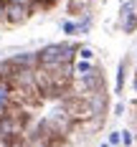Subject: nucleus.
<instances>
[{
  "mask_svg": "<svg viewBox=\"0 0 137 147\" xmlns=\"http://www.w3.org/2000/svg\"><path fill=\"white\" fill-rule=\"evenodd\" d=\"M26 122H28V117H26L23 112L8 109V112L0 117V140L8 142V140H13L18 134H23V124H26Z\"/></svg>",
  "mask_w": 137,
  "mask_h": 147,
  "instance_id": "obj_2",
  "label": "nucleus"
},
{
  "mask_svg": "<svg viewBox=\"0 0 137 147\" xmlns=\"http://www.w3.org/2000/svg\"><path fill=\"white\" fill-rule=\"evenodd\" d=\"M20 3H26V0H20Z\"/></svg>",
  "mask_w": 137,
  "mask_h": 147,
  "instance_id": "obj_19",
  "label": "nucleus"
},
{
  "mask_svg": "<svg viewBox=\"0 0 137 147\" xmlns=\"http://www.w3.org/2000/svg\"><path fill=\"white\" fill-rule=\"evenodd\" d=\"M5 147H30V145H28V140H26L23 134H18V137H13V140H8Z\"/></svg>",
  "mask_w": 137,
  "mask_h": 147,
  "instance_id": "obj_8",
  "label": "nucleus"
},
{
  "mask_svg": "<svg viewBox=\"0 0 137 147\" xmlns=\"http://www.w3.org/2000/svg\"><path fill=\"white\" fill-rule=\"evenodd\" d=\"M5 8H8V0H0V20H5Z\"/></svg>",
  "mask_w": 137,
  "mask_h": 147,
  "instance_id": "obj_15",
  "label": "nucleus"
},
{
  "mask_svg": "<svg viewBox=\"0 0 137 147\" xmlns=\"http://www.w3.org/2000/svg\"><path fill=\"white\" fill-rule=\"evenodd\" d=\"M127 66H130V59H122V61H119V66H117V79H114V96H122V91H124Z\"/></svg>",
  "mask_w": 137,
  "mask_h": 147,
  "instance_id": "obj_6",
  "label": "nucleus"
},
{
  "mask_svg": "<svg viewBox=\"0 0 137 147\" xmlns=\"http://www.w3.org/2000/svg\"><path fill=\"white\" fill-rule=\"evenodd\" d=\"M36 56H38V66L43 71H53V69H61L63 63H74L76 46H71V43H51V46H43L41 51H36Z\"/></svg>",
  "mask_w": 137,
  "mask_h": 147,
  "instance_id": "obj_1",
  "label": "nucleus"
},
{
  "mask_svg": "<svg viewBox=\"0 0 137 147\" xmlns=\"http://www.w3.org/2000/svg\"><path fill=\"white\" fill-rule=\"evenodd\" d=\"M59 0H36V5H41V8H51V5H56Z\"/></svg>",
  "mask_w": 137,
  "mask_h": 147,
  "instance_id": "obj_13",
  "label": "nucleus"
},
{
  "mask_svg": "<svg viewBox=\"0 0 137 147\" xmlns=\"http://www.w3.org/2000/svg\"><path fill=\"white\" fill-rule=\"evenodd\" d=\"M99 147H109V145H107V142H104V145H99Z\"/></svg>",
  "mask_w": 137,
  "mask_h": 147,
  "instance_id": "obj_17",
  "label": "nucleus"
},
{
  "mask_svg": "<svg viewBox=\"0 0 137 147\" xmlns=\"http://www.w3.org/2000/svg\"><path fill=\"white\" fill-rule=\"evenodd\" d=\"M76 51H79L81 61H91V59H94V48H91V46H79Z\"/></svg>",
  "mask_w": 137,
  "mask_h": 147,
  "instance_id": "obj_9",
  "label": "nucleus"
},
{
  "mask_svg": "<svg viewBox=\"0 0 137 147\" xmlns=\"http://www.w3.org/2000/svg\"><path fill=\"white\" fill-rule=\"evenodd\" d=\"M132 89H135V91H137V76H135V81H132Z\"/></svg>",
  "mask_w": 137,
  "mask_h": 147,
  "instance_id": "obj_16",
  "label": "nucleus"
},
{
  "mask_svg": "<svg viewBox=\"0 0 137 147\" xmlns=\"http://www.w3.org/2000/svg\"><path fill=\"white\" fill-rule=\"evenodd\" d=\"M132 140H135V137H132V132H130V129H122V145L130 147V145H132Z\"/></svg>",
  "mask_w": 137,
  "mask_h": 147,
  "instance_id": "obj_12",
  "label": "nucleus"
},
{
  "mask_svg": "<svg viewBox=\"0 0 137 147\" xmlns=\"http://www.w3.org/2000/svg\"><path fill=\"white\" fill-rule=\"evenodd\" d=\"M135 33H137V30H135ZM135 41H137V36H135Z\"/></svg>",
  "mask_w": 137,
  "mask_h": 147,
  "instance_id": "obj_18",
  "label": "nucleus"
},
{
  "mask_svg": "<svg viewBox=\"0 0 137 147\" xmlns=\"http://www.w3.org/2000/svg\"><path fill=\"white\" fill-rule=\"evenodd\" d=\"M30 18V5L28 3H20V0H8V8H5V23L10 26H20Z\"/></svg>",
  "mask_w": 137,
  "mask_h": 147,
  "instance_id": "obj_3",
  "label": "nucleus"
},
{
  "mask_svg": "<svg viewBox=\"0 0 137 147\" xmlns=\"http://www.w3.org/2000/svg\"><path fill=\"white\" fill-rule=\"evenodd\" d=\"M97 69L91 61H79V63H74V71H76V76H86V74H91Z\"/></svg>",
  "mask_w": 137,
  "mask_h": 147,
  "instance_id": "obj_7",
  "label": "nucleus"
},
{
  "mask_svg": "<svg viewBox=\"0 0 137 147\" xmlns=\"http://www.w3.org/2000/svg\"><path fill=\"white\" fill-rule=\"evenodd\" d=\"M122 114H124V104L117 102V104H114V117H122Z\"/></svg>",
  "mask_w": 137,
  "mask_h": 147,
  "instance_id": "obj_14",
  "label": "nucleus"
},
{
  "mask_svg": "<svg viewBox=\"0 0 137 147\" xmlns=\"http://www.w3.org/2000/svg\"><path fill=\"white\" fill-rule=\"evenodd\" d=\"M61 28H63L66 36H76V20H63V23H61Z\"/></svg>",
  "mask_w": 137,
  "mask_h": 147,
  "instance_id": "obj_11",
  "label": "nucleus"
},
{
  "mask_svg": "<svg viewBox=\"0 0 137 147\" xmlns=\"http://www.w3.org/2000/svg\"><path fill=\"white\" fill-rule=\"evenodd\" d=\"M10 102H13V84L8 76H0V117L10 109Z\"/></svg>",
  "mask_w": 137,
  "mask_h": 147,
  "instance_id": "obj_5",
  "label": "nucleus"
},
{
  "mask_svg": "<svg viewBox=\"0 0 137 147\" xmlns=\"http://www.w3.org/2000/svg\"><path fill=\"white\" fill-rule=\"evenodd\" d=\"M79 81H81V89L86 91V94H102L104 91V76L99 69H94L91 74L86 76H79Z\"/></svg>",
  "mask_w": 137,
  "mask_h": 147,
  "instance_id": "obj_4",
  "label": "nucleus"
},
{
  "mask_svg": "<svg viewBox=\"0 0 137 147\" xmlns=\"http://www.w3.org/2000/svg\"><path fill=\"white\" fill-rule=\"evenodd\" d=\"M107 145H109V147H119V145H122V132H117V129H114V132H109Z\"/></svg>",
  "mask_w": 137,
  "mask_h": 147,
  "instance_id": "obj_10",
  "label": "nucleus"
}]
</instances>
